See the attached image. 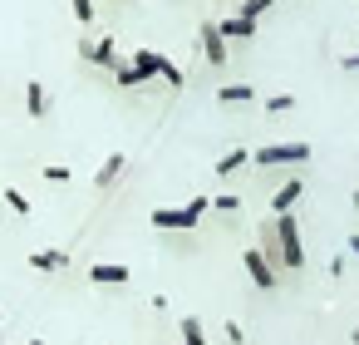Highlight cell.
I'll list each match as a JSON object with an SVG mask.
<instances>
[{"mask_svg": "<svg viewBox=\"0 0 359 345\" xmlns=\"http://www.w3.org/2000/svg\"><path fill=\"white\" fill-rule=\"evenodd\" d=\"M295 109V94H271L266 99V114H290Z\"/></svg>", "mask_w": 359, "mask_h": 345, "instance_id": "obj_19", "label": "cell"}, {"mask_svg": "<svg viewBox=\"0 0 359 345\" xmlns=\"http://www.w3.org/2000/svg\"><path fill=\"white\" fill-rule=\"evenodd\" d=\"M246 271H251V281H256L261 291H271V286L280 281V271L266 261V252H261V247H251V252H246Z\"/></svg>", "mask_w": 359, "mask_h": 345, "instance_id": "obj_4", "label": "cell"}, {"mask_svg": "<svg viewBox=\"0 0 359 345\" xmlns=\"http://www.w3.org/2000/svg\"><path fill=\"white\" fill-rule=\"evenodd\" d=\"M207 207H212V197L197 193L187 207H158V212H153V227H158V232H197V222H202Z\"/></svg>", "mask_w": 359, "mask_h": 345, "instance_id": "obj_1", "label": "cell"}, {"mask_svg": "<svg viewBox=\"0 0 359 345\" xmlns=\"http://www.w3.org/2000/svg\"><path fill=\"white\" fill-rule=\"evenodd\" d=\"M182 345H207V330L197 315H182Z\"/></svg>", "mask_w": 359, "mask_h": 345, "instance_id": "obj_15", "label": "cell"}, {"mask_svg": "<svg viewBox=\"0 0 359 345\" xmlns=\"http://www.w3.org/2000/svg\"><path fill=\"white\" fill-rule=\"evenodd\" d=\"M123 168H128V158H123V153H109V158L99 163V173H94V188H99V193H109V188L123 178Z\"/></svg>", "mask_w": 359, "mask_h": 345, "instance_id": "obj_9", "label": "cell"}, {"mask_svg": "<svg viewBox=\"0 0 359 345\" xmlns=\"http://www.w3.org/2000/svg\"><path fill=\"white\" fill-rule=\"evenodd\" d=\"M339 70H344V74H359V55H344V60H339Z\"/></svg>", "mask_w": 359, "mask_h": 345, "instance_id": "obj_23", "label": "cell"}, {"mask_svg": "<svg viewBox=\"0 0 359 345\" xmlns=\"http://www.w3.org/2000/svg\"><path fill=\"white\" fill-rule=\"evenodd\" d=\"M251 163H256V168H300V163H310V143H305V138L266 143V148H256V153H251Z\"/></svg>", "mask_w": 359, "mask_h": 345, "instance_id": "obj_3", "label": "cell"}, {"mask_svg": "<svg viewBox=\"0 0 359 345\" xmlns=\"http://www.w3.org/2000/svg\"><path fill=\"white\" fill-rule=\"evenodd\" d=\"M217 99H222V104H251V99H256V89H251V84H222V89H217Z\"/></svg>", "mask_w": 359, "mask_h": 345, "instance_id": "obj_13", "label": "cell"}, {"mask_svg": "<svg viewBox=\"0 0 359 345\" xmlns=\"http://www.w3.org/2000/svg\"><path fill=\"white\" fill-rule=\"evenodd\" d=\"M300 197H305V183H300V178H290V183H280V188L271 193V212H276V217H285V212H295V202H300Z\"/></svg>", "mask_w": 359, "mask_h": 345, "instance_id": "obj_8", "label": "cell"}, {"mask_svg": "<svg viewBox=\"0 0 359 345\" xmlns=\"http://www.w3.org/2000/svg\"><path fill=\"white\" fill-rule=\"evenodd\" d=\"M30 345H45V340H30Z\"/></svg>", "mask_w": 359, "mask_h": 345, "instance_id": "obj_28", "label": "cell"}, {"mask_svg": "<svg viewBox=\"0 0 359 345\" xmlns=\"http://www.w3.org/2000/svg\"><path fill=\"white\" fill-rule=\"evenodd\" d=\"M89 281H94V286H128L133 271H128L123 261H94V266H89Z\"/></svg>", "mask_w": 359, "mask_h": 345, "instance_id": "obj_5", "label": "cell"}, {"mask_svg": "<svg viewBox=\"0 0 359 345\" xmlns=\"http://www.w3.org/2000/svg\"><path fill=\"white\" fill-rule=\"evenodd\" d=\"M114 79H118V89H138V84H148L133 65H118V70H114Z\"/></svg>", "mask_w": 359, "mask_h": 345, "instance_id": "obj_16", "label": "cell"}, {"mask_svg": "<svg viewBox=\"0 0 359 345\" xmlns=\"http://www.w3.org/2000/svg\"><path fill=\"white\" fill-rule=\"evenodd\" d=\"M226 340H231V345H241V325H236V320H226Z\"/></svg>", "mask_w": 359, "mask_h": 345, "instance_id": "obj_24", "label": "cell"}, {"mask_svg": "<svg viewBox=\"0 0 359 345\" xmlns=\"http://www.w3.org/2000/svg\"><path fill=\"white\" fill-rule=\"evenodd\" d=\"M0 197H6V207H11V212H20V217L30 212V197H25L20 188H6V193H0Z\"/></svg>", "mask_w": 359, "mask_h": 345, "instance_id": "obj_17", "label": "cell"}, {"mask_svg": "<svg viewBox=\"0 0 359 345\" xmlns=\"http://www.w3.org/2000/svg\"><path fill=\"white\" fill-rule=\"evenodd\" d=\"M246 163H251V148H231V153H222V158H217V168H212V173H217V178H231V173H241Z\"/></svg>", "mask_w": 359, "mask_h": 345, "instance_id": "obj_11", "label": "cell"}, {"mask_svg": "<svg viewBox=\"0 0 359 345\" xmlns=\"http://www.w3.org/2000/svg\"><path fill=\"white\" fill-rule=\"evenodd\" d=\"M222 35H226V40H251V35H256V25H251V20H241V15H231V20H222Z\"/></svg>", "mask_w": 359, "mask_h": 345, "instance_id": "obj_14", "label": "cell"}, {"mask_svg": "<svg viewBox=\"0 0 359 345\" xmlns=\"http://www.w3.org/2000/svg\"><path fill=\"white\" fill-rule=\"evenodd\" d=\"M79 55H84V60H94V65H104V70H118V65H123L109 35H104V40H84V45H79Z\"/></svg>", "mask_w": 359, "mask_h": 345, "instance_id": "obj_7", "label": "cell"}, {"mask_svg": "<svg viewBox=\"0 0 359 345\" xmlns=\"http://www.w3.org/2000/svg\"><path fill=\"white\" fill-rule=\"evenodd\" d=\"M271 232H276V252H280V271H300V266H305V247H300V227H295V212H285V217H276V222H271Z\"/></svg>", "mask_w": 359, "mask_h": 345, "instance_id": "obj_2", "label": "cell"}, {"mask_svg": "<svg viewBox=\"0 0 359 345\" xmlns=\"http://www.w3.org/2000/svg\"><path fill=\"white\" fill-rule=\"evenodd\" d=\"M25 109H30V119H45V114H50V94H45V84H40V79H30V84H25Z\"/></svg>", "mask_w": 359, "mask_h": 345, "instance_id": "obj_10", "label": "cell"}, {"mask_svg": "<svg viewBox=\"0 0 359 345\" xmlns=\"http://www.w3.org/2000/svg\"><path fill=\"white\" fill-rule=\"evenodd\" d=\"M212 207H217V212H236V207H241V197H236V193H217V197H212Z\"/></svg>", "mask_w": 359, "mask_h": 345, "instance_id": "obj_20", "label": "cell"}, {"mask_svg": "<svg viewBox=\"0 0 359 345\" xmlns=\"http://www.w3.org/2000/svg\"><path fill=\"white\" fill-rule=\"evenodd\" d=\"M69 6H74V20H79V25L94 20V0H69Z\"/></svg>", "mask_w": 359, "mask_h": 345, "instance_id": "obj_21", "label": "cell"}, {"mask_svg": "<svg viewBox=\"0 0 359 345\" xmlns=\"http://www.w3.org/2000/svg\"><path fill=\"white\" fill-rule=\"evenodd\" d=\"M45 178H50V183H69V168H65V163H50Z\"/></svg>", "mask_w": 359, "mask_h": 345, "instance_id": "obj_22", "label": "cell"}, {"mask_svg": "<svg viewBox=\"0 0 359 345\" xmlns=\"http://www.w3.org/2000/svg\"><path fill=\"white\" fill-rule=\"evenodd\" d=\"M349 202H354V207H359V188H354V197H349Z\"/></svg>", "mask_w": 359, "mask_h": 345, "instance_id": "obj_26", "label": "cell"}, {"mask_svg": "<svg viewBox=\"0 0 359 345\" xmlns=\"http://www.w3.org/2000/svg\"><path fill=\"white\" fill-rule=\"evenodd\" d=\"M344 247H349V256H359V232H349V242H344Z\"/></svg>", "mask_w": 359, "mask_h": 345, "instance_id": "obj_25", "label": "cell"}, {"mask_svg": "<svg viewBox=\"0 0 359 345\" xmlns=\"http://www.w3.org/2000/svg\"><path fill=\"white\" fill-rule=\"evenodd\" d=\"M30 266L35 271H65L69 266V252H30Z\"/></svg>", "mask_w": 359, "mask_h": 345, "instance_id": "obj_12", "label": "cell"}, {"mask_svg": "<svg viewBox=\"0 0 359 345\" xmlns=\"http://www.w3.org/2000/svg\"><path fill=\"white\" fill-rule=\"evenodd\" d=\"M271 6H276V0H246V6H241V20H251V25H256Z\"/></svg>", "mask_w": 359, "mask_h": 345, "instance_id": "obj_18", "label": "cell"}, {"mask_svg": "<svg viewBox=\"0 0 359 345\" xmlns=\"http://www.w3.org/2000/svg\"><path fill=\"white\" fill-rule=\"evenodd\" d=\"M197 40H202V55H207L212 65H226V35H222V25L207 20V25L197 30Z\"/></svg>", "mask_w": 359, "mask_h": 345, "instance_id": "obj_6", "label": "cell"}, {"mask_svg": "<svg viewBox=\"0 0 359 345\" xmlns=\"http://www.w3.org/2000/svg\"><path fill=\"white\" fill-rule=\"evenodd\" d=\"M354 345H359V325H354Z\"/></svg>", "mask_w": 359, "mask_h": 345, "instance_id": "obj_27", "label": "cell"}]
</instances>
